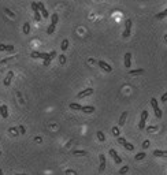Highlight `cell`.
<instances>
[{"label": "cell", "instance_id": "cell-3", "mask_svg": "<svg viewBox=\"0 0 167 175\" xmlns=\"http://www.w3.org/2000/svg\"><path fill=\"white\" fill-rule=\"evenodd\" d=\"M130 31H132V19H126V25H125V30H123L122 37L128 38L130 36Z\"/></svg>", "mask_w": 167, "mask_h": 175}, {"label": "cell", "instance_id": "cell-5", "mask_svg": "<svg viewBox=\"0 0 167 175\" xmlns=\"http://www.w3.org/2000/svg\"><path fill=\"white\" fill-rule=\"evenodd\" d=\"M118 142H119V144H122L123 146H125V149H128V150H133V149H134L133 144H130V142H128V141H126L123 137H118Z\"/></svg>", "mask_w": 167, "mask_h": 175}, {"label": "cell", "instance_id": "cell-40", "mask_svg": "<svg viewBox=\"0 0 167 175\" xmlns=\"http://www.w3.org/2000/svg\"><path fill=\"white\" fill-rule=\"evenodd\" d=\"M0 156H2V152H0Z\"/></svg>", "mask_w": 167, "mask_h": 175}, {"label": "cell", "instance_id": "cell-37", "mask_svg": "<svg viewBox=\"0 0 167 175\" xmlns=\"http://www.w3.org/2000/svg\"><path fill=\"white\" fill-rule=\"evenodd\" d=\"M19 131L23 134V133H25V127H23V126H19Z\"/></svg>", "mask_w": 167, "mask_h": 175}, {"label": "cell", "instance_id": "cell-26", "mask_svg": "<svg viewBox=\"0 0 167 175\" xmlns=\"http://www.w3.org/2000/svg\"><path fill=\"white\" fill-rule=\"evenodd\" d=\"M67 47H69V40H63V41H62V45H60L62 51H66Z\"/></svg>", "mask_w": 167, "mask_h": 175}, {"label": "cell", "instance_id": "cell-10", "mask_svg": "<svg viewBox=\"0 0 167 175\" xmlns=\"http://www.w3.org/2000/svg\"><path fill=\"white\" fill-rule=\"evenodd\" d=\"M125 67L126 69H130V67H132V53L130 52L125 53Z\"/></svg>", "mask_w": 167, "mask_h": 175}, {"label": "cell", "instance_id": "cell-15", "mask_svg": "<svg viewBox=\"0 0 167 175\" xmlns=\"http://www.w3.org/2000/svg\"><path fill=\"white\" fill-rule=\"evenodd\" d=\"M0 51H8V52H13L14 45H4V44H0Z\"/></svg>", "mask_w": 167, "mask_h": 175}, {"label": "cell", "instance_id": "cell-32", "mask_svg": "<svg viewBox=\"0 0 167 175\" xmlns=\"http://www.w3.org/2000/svg\"><path fill=\"white\" fill-rule=\"evenodd\" d=\"M59 62H60V64H65V63H66V58H65V55H60V56H59Z\"/></svg>", "mask_w": 167, "mask_h": 175}, {"label": "cell", "instance_id": "cell-6", "mask_svg": "<svg viewBox=\"0 0 167 175\" xmlns=\"http://www.w3.org/2000/svg\"><path fill=\"white\" fill-rule=\"evenodd\" d=\"M97 64L100 66V69H101V70H104L106 73H111V71H112V67H111V66L108 64V63H106L104 60H99V62H97Z\"/></svg>", "mask_w": 167, "mask_h": 175}, {"label": "cell", "instance_id": "cell-38", "mask_svg": "<svg viewBox=\"0 0 167 175\" xmlns=\"http://www.w3.org/2000/svg\"><path fill=\"white\" fill-rule=\"evenodd\" d=\"M15 175H26V174H15Z\"/></svg>", "mask_w": 167, "mask_h": 175}, {"label": "cell", "instance_id": "cell-28", "mask_svg": "<svg viewBox=\"0 0 167 175\" xmlns=\"http://www.w3.org/2000/svg\"><path fill=\"white\" fill-rule=\"evenodd\" d=\"M54 31H55V25H49L48 29H47V33H48V34H52Z\"/></svg>", "mask_w": 167, "mask_h": 175}, {"label": "cell", "instance_id": "cell-36", "mask_svg": "<svg viewBox=\"0 0 167 175\" xmlns=\"http://www.w3.org/2000/svg\"><path fill=\"white\" fill-rule=\"evenodd\" d=\"M148 146H149V141H144V144H142V148H148Z\"/></svg>", "mask_w": 167, "mask_h": 175}, {"label": "cell", "instance_id": "cell-12", "mask_svg": "<svg viewBox=\"0 0 167 175\" xmlns=\"http://www.w3.org/2000/svg\"><path fill=\"white\" fill-rule=\"evenodd\" d=\"M153 156H156V157H167V150L155 149L153 150Z\"/></svg>", "mask_w": 167, "mask_h": 175}, {"label": "cell", "instance_id": "cell-17", "mask_svg": "<svg viewBox=\"0 0 167 175\" xmlns=\"http://www.w3.org/2000/svg\"><path fill=\"white\" fill-rule=\"evenodd\" d=\"M130 75H141L144 74V69H137V70H130L129 71Z\"/></svg>", "mask_w": 167, "mask_h": 175}, {"label": "cell", "instance_id": "cell-30", "mask_svg": "<svg viewBox=\"0 0 167 175\" xmlns=\"http://www.w3.org/2000/svg\"><path fill=\"white\" fill-rule=\"evenodd\" d=\"M32 10H33V13H37L38 11V7H37V3H32Z\"/></svg>", "mask_w": 167, "mask_h": 175}, {"label": "cell", "instance_id": "cell-1", "mask_svg": "<svg viewBox=\"0 0 167 175\" xmlns=\"http://www.w3.org/2000/svg\"><path fill=\"white\" fill-rule=\"evenodd\" d=\"M151 105H152V108H153L155 116H156L158 119H160V118H162V115H163V112H162V110L159 108V105H158V100H156L155 97L151 99Z\"/></svg>", "mask_w": 167, "mask_h": 175}, {"label": "cell", "instance_id": "cell-13", "mask_svg": "<svg viewBox=\"0 0 167 175\" xmlns=\"http://www.w3.org/2000/svg\"><path fill=\"white\" fill-rule=\"evenodd\" d=\"M82 112H85V114H92L95 112V107L93 105H82Z\"/></svg>", "mask_w": 167, "mask_h": 175}, {"label": "cell", "instance_id": "cell-29", "mask_svg": "<svg viewBox=\"0 0 167 175\" xmlns=\"http://www.w3.org/2000/svg\"><path fill=\"white\" fill-rule=\"evenodd\" d=\"M41 14H40V11H37V13H34V19H36V21H37V22H40V21H41Z\"/></svg>", "mask_w": 167, "mask_h": 175}, {"label": "cell", "instance_id": "cell-31", "mask_svg": "<svg viewBox=\"0 0 167 175\" xmlns=\"http://www.w3.org/2000/svg\"><path fill=\"white\" fill-rule=\"evenodd\" d=\"M112 134H114V136H117V137H119V129H118V127H112Z\"/></svg>", "mask_w": 167, "mask_h": 175}, {"label": "cell", "instance_id": "cell-24", "mask_svg": "<svg viewBox=\"0 0 167 175\" xmlns=\"http://www.w3.org/2000/svg\"><path fill=\"white\" fill-rule=\"evenodd\" d=\"M145 156H147L145 152H140V153H137L136 156H134V160H142V159H145Z\"/></svg>", "mask_w": 167, "mask_h": 175}, {"label": "cell", "instance_id": "cell-16", "mask_svg": "<svg viewBox=\"0 0 167 175\" xmlns=\"http://www.w3.org/2000/svg\"><path fill=\"white\" fill-rule=\"evenodd\" d=\"M126 118H128V112H122V115H121V118H119V126H123L125 125V122H126Z\"/></svg>", "mask_w": 167, "mask_h": 175}, {"label": "cell", "instance_id": "cell-9", "mask_svg": "<svg viewBox=\"0 0 167 175\" xmlns=\"http://www.w3.org/2000/svg\"><path fill=\"white\" fill-rule=\"evenodd\" d=\"M110 155H111V157L114 159V161L117 163V164H121L122 163V159H121V156L117 153V150L115 149H110Z\"/></svg>", "mask_w": 167, "mask_h": 175}, {"label": "cell", "instance_id": "cell-11", "mask_svg": "<svg viewBox=\"0 0 167 175\" xmlns=\"http://www.w3.org/2000/svg\"><path fill=\"white\" fill-rule=\"evenodd\" d=\"M99 159H100V167H99V172H103V171L106 170V156H104V155H100V156H99Z\"/></svg>", "mask_w": 167, "mask_h": 175}, {"label": "cell", "instance_id": "cell-22", "mask_svg": "<svg viewBox=\"0 0 167 175\" xmlns=\"http://www.w3.org/2000/svg\"><path fill=\"white\" fill-rule=\"evenodd\" d=\"M73 155H75V156H86L88 155V152L86 150H73Z\"/></svg>", "mask_w": 167, "mask_h": 175}, {"label": "cell", "instance_id": "cell-18", "mask_svg": "<svg viewBox=\"0 0 167 175\" xmlns=\"http://www.w3.org/2000/svg\"><path fill=\"white\" fill-rule=\"evenodd\" d=\"M0 115H2L4 119L8 118V110H7V105H2V114H0Z\"/></svg>", "mask_w": 167, "mask_h": 175}, {"label": "cell", "instance_id": "cell-20", "mask_svg": "<svg viewBox=\"0 0 167 175\" xmlns=\"http://www.w3.org/2000/svg\"><path fill=\"white\" fill-rule=\"evenodd\" d=\"M70 108H71V110H75V111H81V110H82V105L78 104V103H71V104H70Z\"/></svg>", "mask_w": 167, "mask_h": 175}, {"label": "cell", "instance_id": "cell-19", "mask_svg": "<svg viewBox=\"0 0 167 175\" xmlns=\"http://www.w3.org/2000/svg\"><path fill=\"white\" fill-rule=\"evenodd\" d=\"M58 21H59V15H58V14H52V15H51V25H55V26H56Z\"/></svg>", "mask_w": 167, "mask_h": 175}, {"label": "cell", "instance_id": "cell-2", "mask_svg": "<svg viewBox=\"0 0 167 175\" xmlns=\"http://www.w3.org/2000/svg\"><path fill=\"white\" fill-rule=\"evenodd\" d=\"M148 119V111H142L141 112V118H140V123H138V129L140 130H144L145 129V122Z\"/></svg>", "mask_w": 167, "mask_h": 175}, {"label": "cell", "instance_id": "cell-8", "mask_svg": "<svg viewBox=\"0 0 167 175\" xmlns=\"http://www.w3.org/2000/svg\"><path fill=\"white\" fill-rule=\"evenodd\" d=\"M37 7H38V11L41 13V17H43V18H48V17H49L48 11L45 10V7H44V4H43L41 2H38V3H37Z\"/></svg>", "mask_w": 167, "mask_h": 175}, {"label": "cell", "instance_id": "cell-34", "mask_svg": "<svg viewBox=\"0 0 167 175\" xmlns=\"http://www.w3.org/2000/svg\"><path fill=\"white\" fill-rule=\"evenodd\" d=\"M160 101H162V103H166V101H167V92H166V93H164V94H163V96L160 97Z\"/></svg>", "mask_w": 167, "mask_h": 175}, {"label": "cell", "instance_id": "cell-7", "mask_svg": "<svg viewBox=\"0 0 167 175\" xmlns=\"http://www.w3.org/2000/svg\"><path fill=\"white\" fill-rule=\"evenodd\" d=\"M30 56L33 59H45L48 58V53H44V52H37V51H33V52L30 53Z\"/></svg>", "mask_w": 167, "mask_h": 175}, {"label": "cell", "instance_id": "cell-35", "mask_svg": "<svg viewBox=\"0 0 167 175\" xmlns=\"http://www.w3.org/2000/svg\"><path fill=\"white\" fill-rule=\"evenodd\" d=\"M4 11H6V14H8V15H10V17H11V18H14V17H15V15H14L13 13H11V11H10L8 8H6Z\"/></svg>", "mask_w": 167, "mask_h": 175}, {"label": "cell", "instance_id": "cell-33", "mask_svg": "<svg viewBox=\"0 0 167 175\" xmlns=\"http://www.w3.org/2000/svg\"><path fill=\"white\" fill-rule=\"evenodd\" d=\"M51 60H52V59L49 58V53H48V58H47L45 60H44V66H49V63H51Z\"/></svg>", "mask_w": 167, "mask_h": 175}, {"label": "cell", "instance_id": "cell-23", "mask_svg": "<svg viewBox=\"0 0 167 175\" xmlns=\"http://www.w3.org/2000/svg\"><path fill=\"white\" fill-rule=\"evenodd\" d=\"M23 33H25V34H29L30 33V23L29 22L23 23Z\"/></svg>", "mask_w": 167, "mask_h": 175}, {"label": "cell", "instance_id": "cell-4", "mask_svg": "<svg viewBox=\"0 0 167 175\" xmlns=\"http://www.w3.org/2000/svg\"><path fill=\"white\" fill-rule=\"evenodd\" d=\"M93 92H95V89H93V88H86V89L81 90V92H79V93L77 94V97H78V99L88 97V96H90V94H93Z\"/></svg>", "mask_w": 167, "mask_h": 175}, {"label": "cell", "instance_id": "cell-14", "mask_svg": "<svg viewBox=\"0 0 167 175\" xmlns=\"http://www.w3.org/2000/svg\"><path fill=\"white\" fill-rule=\"evenodd\" d=\"M13 77H14V73H13V71H8L7 77L4 78V85H6V86H8L10 83H11V79H13Z\"/></svg>", "mask_w": 167, "mask_h": 175}, {"label": "cell", "instance_id": "cell-21", "mask_svg": "<svg viewBox=\"0 0 167 175\" xmlns=\"http://www.w3.org/2000/svg\"><path fill=\"white\" fill-rule=\"evenodd\" d=\"M96 136H97V140L100 141V142H104V141H106V136H104V133H103V131H97Z\"/></svg>", "mask_w": 167, "mask_h": 175}, {"label": "cell", "instance_id": "cell-25", "mask_svg": "<svg viewBox=\"0 0 167 175\" xmlns=\"http://www.w3.org/2000/svg\"><path fill=\"white\" fill-rule=\"evenodd\" d=\"M166 17H167V8L164 11H162V13L156 14V19H163V18H166Z\"/></svg>", "mask_w": 167, "mask_h": 175}, {"label": "cell", "instance_id": "cell-39", "mask_svg": "<svg viewBox=\"0 0 167 175\" xmlns=\"http://www.w3.org/2000/svg\"><path fill=\"white\" fill-rule=\"evenodd\" d=\"M0 114H2V105H0Z\"/></svg>", "mask_w": 167, "mask_h": 175}, {"label": "cell", "instance_id": "cell-27", "mask_svg": "<svg viewBox=\"0 0 167 175\" xmlns=\"http://www.w3.org/2000/svg\"><path fill=\"white\" fill-rule=\"evenodd\" d=\"M128 171H129V167H128V166H123L122 168L119 170V174L123 175V174H126V172H128Z\"/></svg>", "mask_w": 167, "mask_h": 175}]
</instances>
